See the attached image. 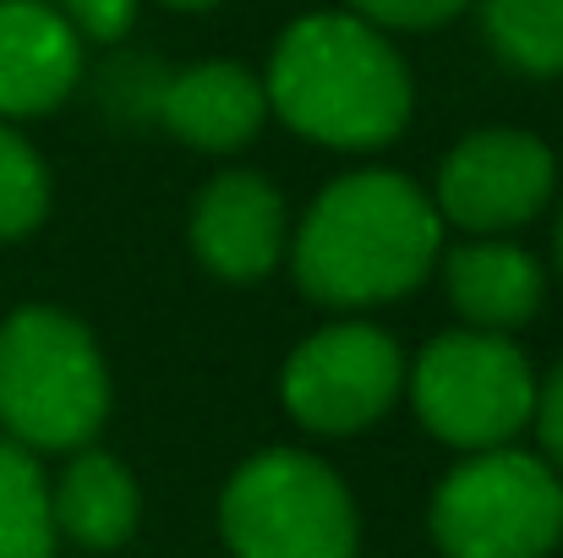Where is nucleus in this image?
<instances>
[{
    "label": "nucleus",
    "instance_id": "nucleus-1",
    "mask_svg": "<svg viewBox=\"0 0 563 558\" xmlns=\"http://www.w3.org/2000/svg\"><path fill=\"white\" fill-rule=\"evenodd\" d=\"M263 94L290 132L351 154L394 143L416 105L405 55L356 11L296 17L268 55Z\"/></svg>",
    "mask_w": 563,
    "mask_h": 558
},
{
    "label": "nucleus",
    "instance_id": "nucleus-2",
    "mask_svg": "<svg viewBox=\"0 0 563 558\" xmlns=\"http://www.w3.org/2000/svg\"><path fill=\"white\" fill-rule=\"evenodd\" d=\"M443 252V219L394 171H351L307 208L290 269L318 307H377L410 296Z\"/></svg>",
    "mask_w": 563,
    "mask_h": 558
},
{
    "label": "nucleus",
    "instance_id": "nucleus-3",
    "mask_svg": "<svg viewBox=\"0 0 563 558\" xmlns=\"http://www.w3.org/2000/svg\"><path fill=\"white\" fill-rule=\"evenodd\" d=\"M110 416V372L93 335L55 307H22L0 324V422L16 444L77 449Z\"/></svg>",
    "mask_w": 563,
    "mask_h": 558
},
{
    "label": "nucleus",
    "instance_id": "nucleus-4",
    "mask_svg": "<svg viewBox=\"0 0 563 558\" xmlns=\"http://www.w3.org/2000/svg\"><path fill=\"white\" fill-rule=\"evenodd\" d=\"M219 537L235 558H356V504L345 482L301 449L241 460L219 493Z\"/></svg>",
    "mask_w": 563,
    "mask_h": 558
},
{
    "label": "nucleus",
    "instance_id": "nucleus-5",
    "mask_svg": "<svg viewBox=\"0 0 563 558\" xmlns=\"http://www.w3.org/2000/svg\"><path fill=\"white\" fill-rule=\"evenodd\" d=\"M443 558H548L563 543L559 471L515 444L460 460L432 493Z\"/></svg>",
    "mask_w": 563,
    "mask_h": 558
},
{
    "label": "nucleus",
    "instance_id": "nucleus-6",
    "mask_svg": "<svg viewBox=\"0 0 563 558\" xmlns=\"http://www.w3.org/2000/svg\"><path fill=\"white\" fill-rule=\"evenodd\" d=\"M410 400L421 427H432V438L482 455L515 444L531 427L537 372L509 335L460 329V335H438L416 357Z\"/></svg>",
    "mask_w": 563,
    "mask_h": 558
},
{
    "label": "nucleus",
    "instance_id": "nucleus-7",
    "mask_svg": "<svg viewBox=\"0 0 563 558\" xmlns=\"http://www.w3.org/2000/svg\"><path fill=\"white\" fill-rule=\"evenodd\" d=\"M399 389H405L399 346L373 324L318 329L312 340L296 346V357L285 362V378H279L285 411L307 433H323V438H351L373 427Z\"/></svg>",
    "mask_w": 563,
    "mask_h": 558
},
{
    "label": "nucleus",
    "instance_id": "nucleus-8",
    "mask_svg": "<svg viewBox=\"0 0 563 558\" xmlns=\"http://www.w3.org/2000/svg\"><path fill=\"white\" fill-rule=\"evenodd\" d=\"M553 186H559V165L542 138L515 127H487L449 149V160L438 165L432 208L443 225L504 236L515 225H531L553 203Z\"/></svg>",
    "mask_w": 563,
    "mask_h": 558
},
{
    "label": "nucleus",
    "instance_id": "nucleus-9",
    "mask_svg": "<svg viewBox=\"0 0 563 558\" xmlns=\"http://www.w3.org/2000/svg\"><path fill=\"white\" fill-rule=\"evenodd\" d=\"M191 252L230 285L263 280L285 258V197L252 171H224L191 203Z\"/></svg>",
    "mask_w": 563,
    "mask_h": 558
},
{
    "label": "nucleus",
    "instance_id": "nucleus-10",
    "mask_svg": "<svg viewBox=\"0 0 563 558\" xmlns=\"http://www.w3.org/2000/svg\"><path fill=\"white\" fill-rule=\"evenodd\" d=\"M82 77V39L44 0H0V116L27 121L71 99Z\"/></svg>",
    "mask_w": 563,
    "mask_h": 558
},
{
    "label": "nucleus",
    "instance_id": "nucleus-11",
    "mask_svg": "<svg viewBox=\"0 0 563 558\" xmlns=\"http://www.w3.org/2000/svg\"><path fill=\"white\" fill-rule=\"evenodd\" d=\"M159 121L197 154H235L268 121L263 77L235 61H197L159 88Z\"/></svg>",
    "mask_w": 563,
    "mask_h": 558
},
{
    "label": "nucleus",
    "instance_id": "nucleus-12",
    "mask_svg": "<svg viewBox=\"0 0 563 558\" xmlns=\"http://www.w3.org/2000/svg\"><path fill=\"white\" fill-rule=\"evenodd\" d=\"M443 291H449V307L471 329L515 335L520 324L537 318L548 274H542V263L526 247L482 236V241H465V247H454L443 258Z\"/></svg>",
    "mask_w": 563,
    "mask_h": 558
},
{
    "label": "nucleus",
    "instance_id": "nucleus-13",
    "mask_svg": "<svg viewBox=\"0 0 563 558\" xmlns=\"http://www.w3.org/2000/svg\"><path fill=\"white\" fill-rule=\"evenodd\" d=\"M49 515H55V532L71 537L77 548L110 554V548L132 543L137 515H143V493L115 455L88 449L49 488Z\"/></svg>",
    "mask_w": 563,
    "mask_h": 558
},
{
    "label": "nucleus",
    "instance_id": "nucleus-14",
    "mask_svg": "<svg viewBox=\"0 0 563 558\" xmlns=\"http://www.w3.org/2000/svg\"><path fill=\"white\" fill-rule=\"evenodd\" d=\"M493 55L526 77H563V0H482Z\"/></svg>",
    "mask_w": 563,
    "mask_h": 558
},
{
    "label": "nucleus",
    "instance_id": "nucleus-15",
    "mask_svg": "<svg viewBox=\"0 0 563 558\" xmlns=\"http://www.w3.org/2000/svg\"><path fill=\"white\" fill-rule=\"evenodd\" d=\"M49 482L22 444H0V558H55Z\"/></svg>",
    "mask_w": 563,
    "mask_h": 558
},
{
    "label": "nucleus",
    "instance_id": "nucleus-16",
    "mask_svg": "<svg viewBox=\"0 0 563 558\" xmlns=\"http://www.w3.org/2000/svg\"><path fill=\"white\" fill-rule=\"evenodd\" d=\"M44 214H49L44 160L33 154L27 138H16V132L0 121V241H16V236L38 230Z\"/></svg>",
    "mask_w": 563,
    "mask_h": 558
},
{
    "label": "nucleus",
    "instance_id": "nucleus-17",
    "mask_svg": "<svg viewBox=\"0 0 563 558\" xmlns=\"http://www.w3.org/2000/svg\"><path fill=\"white\" fill-rule=\"evenodd\" d=\"M465 6L471 0H345V11H356L383 33H427V28L454 22Z\"/></svg>",
    "mask_w": 563,
    "mask_h": 558
},
{
    "label": "nucleus",
    "instance_id": "nucleus-18",
    "mask_svg": "<svg viewBox=\"0 0 563 558\" xmlns=\"http://www.w3.org/2000/svg\"><path fill=\"white\" fill-rule=\"evenodd\" d=\"M82 44H115L137 22V0H60L55 6Z\"/></svg>",
    "mask_w": 563,
    "mask_h": 558
},
{
    "label": "nucleus",
    "instance_id": "nucleus-19",
    "mask_svg": "<svg viewBox=\"0 0 563 558\" xmlns=\"http://www.w3.org/2000/svg\"><path fill=\"white\" fill-rule=\"evenodd\" d=\"M531 427L548 449V460L563 471V362L553 368L548 383H537V411H531Z\"/></svg>",
    "mask_w": 563,
    "mask_h": 558
},
{
    "label": "nucleus",
    "instance_id": "nucleus-20",
    "mask_svg": "<svg viewBox=\"0 0 563 558\" xmlns=\"http://www.w3.org/2000/svg\"><path fill=\"white\" fill-rule=\"evenodd\" d=\"M159 6H176V11H202V6H219V0H159Z\"/></svg>",
    "mask_w": 563,
    "mask_h": 558
},
{
    "label": "nucleus",
    "instance_id": "nucleus-21",
    "mask_svg": "<svg viewBox=\"0 0 563 558\" xmlns=\"http://www.w3.org/2000/svg\"><path fill=\"white\" fill-rule=\"evenodd\" d=\"M559 269H563V214H559Z\"/></svg>",
    "mask_w": 563,
    "mask_h": 558
}]
</instances>
